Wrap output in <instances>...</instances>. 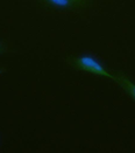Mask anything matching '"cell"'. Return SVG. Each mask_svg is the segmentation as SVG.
I'll return each mask as SVG.
<instances>
[{
  "instance_id": "obj_1",
  "label": "cell",
  "mask_w": 135,
  "mask_h": 153,
  "mask_svg": "<svg viewBox=\"0 0 135 153\" xmlns=\"http://www.w3.org/2000/svg\"><path fill=\"white\" fill-rule=\"evenodd\" d=\"M77 63L79 64L80 68L85 69L87 71H91V73H94V74H98L101 76H110L108 73L103 68V65L97 62L94 59H92L91 56H82L77 60Z\"/></svg>"
},
{
  "instance_id": "obj_2",
  "label": "cell",
  "mask_w": 135,
  "mask_h": 153,
  "mask_svg": "<svg viewBox=\"0 0 135 153\" xmlns=\"http://www.w3.org/2000/svg\"><path fill=\"white\" fill-rule=\"evenodd\" d=\"M119 82L122 84V87H125L126 90L135 98V84L134 83H133L132 81H129L128 78H126V77H121Z\"/></svg>"
},
{
  "instance_id": "obj_3",
  "label": "cell",
  "mask_w": 135,
  "mask_h": 153,
  "mask_svg": "<svg viewBox=\"0 0 135 153\" xmlns=\"http://www.w3.org/2000/svg\"><path fill=\"white\" fill-rule=\"evenodd\" d=\"M50 1L51 4H54V5H56V6H68V5H70L74 0H48Z\"/></svg>"
}]
</instances>
